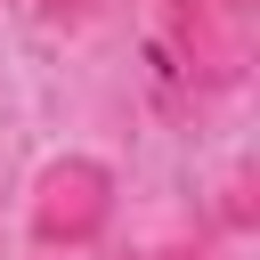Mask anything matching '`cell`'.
<instances>
[{
    "label": "cell",
    "mask_w": 260,
    "mask_h": 260,
    "mask_svg": "<svg viewBox=\"0 0 260 260\" xmlns=\"http://www.w3.org/2000/svg\"><path fill=\"white\" fill-rule=\"evenodd\" d=\"M98 8H106V0H32V16H41V24H57V32L98 24Z\"/></svg>",
    "instance_id": "3"
},
{
    "label": "cell",
    "mask_w": 260,
    "mask_h": 260,
    "mask_svg": "<svg viewBox=\"0 0 260 260\" xmlns=\"http://www.w3.org/2000/svg\"><path fill=\"white\" fill-rule=\"evenodd\" d=\"M236 16H244V0H154L162 57H171V73H179L195 98H219V89H236V73H244Z\"/></svg>",
    "instance_id": "2"
},
{
    "label": "cell",
    "mask_w": 260,
    "mask_h": 260,
    "mask_svg": "<svg viewBox=\"0 0 260 260\" xmlns=\"http://www.w3.org/2000/svg\"><path fill=\"white\" fill-rule=\"evenodd\" d=\"M114 162H98V154H57V162H41V179H32V195H24V236L41 244V252H89L106 228H114Z\"/></svg>",
    "instance_id": "1"
}]
</instances>
